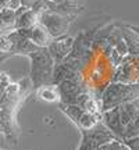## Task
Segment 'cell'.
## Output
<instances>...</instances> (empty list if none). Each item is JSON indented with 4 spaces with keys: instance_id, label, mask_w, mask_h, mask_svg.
<instances>
[{
    "instance_id": "cell-1",
    "label": "cell",
    "mask_w": 139,
    "mask_h": 150,
    "mask_svg": "<svg viewBox=\"0 0 139 150\" xmlns=\"http://www.w3.org/2000/svg\"><path fill=\"white\" fill-rule=\"evenodd\" d=\"M28 57L31 60L29 79L33 88L38 89L43 85L53 83V72L56 63L49 53L48 47L39 49L36 52L31 53Z\"/></svg>"
},
{
    "instance_id": "cell-2",
    "label": "cell",
    "mask_w": 139,
    "mask_h": 150,
    "mask_svg": "<svg viewBox=\"0 0 139 150\" xmlns=\"http://www.w3.org/2000/svg\"><path fill=\"white\" fill-rule=\"evenodd\" d=\"M139 97V83H123L111 82L107 86L100 97L102 111L118 107L124 103L135 100Z\"/></svg>"
},
{
    "instance_id": "cell-3",
    "label": "cell",
    "mask_w": 139,
    "mask_h": 150,
    "mask_svg": "<svg viewBox=\"0 0 139 150\" xmlns=\"http://www.w3.org/2000/svg\"><path fill=\"white\" fill-rule=\"evenodd\" d=\"M71 18L72 17L64 16L52 10H45L39 13V22L48 29V32L52 35L53 39L67 35L71 25Z\"/></svg>"
},
{
    "instance_id": "cell-4",
    "label": "cell",
    "mask_w": 139,
    "mask_h": 150,
    "mask_svg": "<svg viewBox=\"0 0 139 150\" xmlns=\"http://www.w3.org/2000/svg\"><path fill=\"white\" fill-rule=\"evenodd\" d=\"M123 83H139V56L127 54L117 67L114 81Z\"/></svg>"
},
{
    "instance_id": "cell-5",
    "label": "cell",
    "mask_w": 139,
    "mask_h": 150,
    "mask_svg": "<svg viewBox=\"0 0 139 150\" xmlns=\"http://www.w3.org/2000/svg\"><path fill=\"white\" fill-rule=\"evenodd\" d=\"M74 40H75V38L68 36V35L56 38V39L52 40V43L49 45L48 50H49V53H50V56L53 57L56 64H60L61 61H64L70 56L71 50H72V46H74Z\"/></svg>"
},
{
    "instance_id": "cell-6",
    "label": "cell",
    "mask_w": 139,
    "mask_h": 150,
    "mask_svg": "<svg viewBox=\"0 0 139 150\" xmlns=\"http://www.w3.org/2000/svg\"><path fill=\"white\" fill-rule=\"evenodd\" d=\"M102 122L111 131L117 139L123 140L125 128H124L123 122H121V118H120V114H118V107H114V108L107 110V111H103Z\"/></svg>"
},
{
    "instance_id": "cell-7",
    "label": "cell",
    "mask_w": 139,
    "mask_h": 150,
    "mask_svg": "<svg viewBox=\"0 0 139 150\" xmlns=\"http://www.w3.org/2000/svg\"><path fill=\"white\" fill-rule=\"evenodd\" d=\"M39 24V13L32 8L20 7L17 10V21L14 29H31Z\"/></svg>"
},
{
    "instance_id": "cell-8",
    "label": "cell",
    "mask_w": 139,
    "mask_h": 150,
    "mask_svg": "<svg viewBox=\"0 0 139 150\" xmlns=\"http://www.w3.org/2000/svg\"><path fill=\"white\" fill-rule=\"evenodd\" d=\"M27 33H28L29 40L32 43H35L38 47H40V49L49 47V45L53 40L52 35L48 32V29L43 27L40 22L36 24L35 27H32L31 29H27Z\"/></svg>"
},
{
    "instance_id": "cell-9",
    "label": "cell",
    "mask_w": 139,
    "mask_h": 150,
    "mask_svg": "<svg viewBox=\"0 0 139 150\" xmlns=\"http://www.w3.org/2000/svg\"><path fill=\"white\" fill-rule=\"evenodd\" d=\"M121 28V32H123L124 40L128 49V54H136L139 56V33H136L135 31H132L131 28L124 24H118Z\"/></svg>"
},
{
    "instance_id": "cell-10",
    "label": "cell",
    "mask_w": 139,
    "mask_h": 150,
    "mask_svg": "<svg viewBox=\"0 0 139 150\" xmlns=\"http://www.w3.org/2000/svg\"><path fill=\"white\" fill-rule=\"evenodd\" d=\"M38 97L48 103H60V92L57 85L54 83H49V85H43L36 89Z\"/></svg>"
},
{
    "instance_id": "cell-11",
    "label": "cell",
    "mask_w": 139,
    "mask_h": 150,
    "mask_svg": "<svg viewBox=\"0 0 139 150\" xmlns=\"http://www.w3.org/2000/svg\"><path fill=\"white\" fill-rule=\"evenodd\" d=\"M99 147H100L99 145H96V143H93V142H91V140L84 139V138H82L78 150H100Z\"/></svg>"
},
{
    "instance_id": "cell-12",
    "label": "cell",
    "mask_w": 139,
    "mask_h": 150,
    "mask_svg": "<svg viewBox=\"0 0 139 150\" xmlns=\"http://www.w3.org/2000/svg\"><path fill=\"white\" fill-rule=\"evenodd\" d=\"M124 143L128 146L129 150H139V136H135V138L124 140Z\"/></svg>"
},
{
    "instance_id": "cell-13",
    "label": "cell",
    "mask_w": 139,
    "mask_h": 150,
    "mask_svg": "<svg viewBox=\"0 0 139 150\" xmlns=\"http://www.w3.org/2000/svg\"><path fill=\"white\" fill-rule=\"evenodd\" d=\"M65 0H46V6H52V4H61V3H64Z\"/></svg>"
},
{
    "instance_id": "cell-14",
    "label": "cell",
    "mask_w": 139,
    "mask_h": 150,
    "mask_svg": "<svg viewBox=\"0 0 139 150\" xmlns=\"http://www.w3.org/2000/svg\"><path fill=\"white\" fill-rule=\"evenodd\" d=\"M128 27L131 28L132 31H135V32H136V33H139V27H135V25H128Z\"/></svg>"
}]
</instances>
